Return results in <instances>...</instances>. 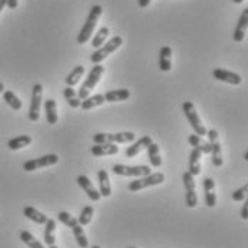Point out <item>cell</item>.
Returning <instances> with one entry per match:
<instances>
[{
  "mask_svg": "<svg viewBox=\"0 0 248 248\" xmlns=\"http://www.w3.org/2000/svg\"><path fill=\"white\" fill-rule=\"evenodd\" d=\"M101 13H103V7H101V6H99V4L92 6L90 13H89V16H87V20L84 22V26L81 27V30H80V33H78V36H77V43H78V45H86V43L90 40L92 34L94 33L96 26L99 23V19L100 16H101Z\"/></svg>",
  "mask_w": 248,
  "mask_h": 248,
  "instance_id": "cell-1",
  "label": "cell"
},
{
  "mask_svg": "<svg viewBox=\"0 0 248 248\" xmlns=\"http://www.w3.org/2000/svg\"><path fill=\"white\" fill-rule=\"evenodd\" d=\"M104 72H106V67H104V66H101V64H94V67L89 72V75L86 77L84 83L80 86V90H78V93H77V97L80 100L87 99V97L90 96V92L99 84L100 78H101V76L104 75Z\"/></svg>",
  "mask_w": 248,
  "mask_h": 248,
  "instance_id": "cell-2",
  "label": "cell"
},
{
  "mask_svg": "<svg viewBox=\"0 0 248 248\" xmlns=\"http://www.w3.org/2000/svg\"><path fill=\"white\" fill-rule=\"evenodd\" d=\"M94 144H124V143H131L136 140V134L133 131H122L116 134H108V133H97L93 136Z\"/></svg>",
  "mask_w": 248,
  "mask_h": 248,
  "instance_id": "cell-3",
  "label": "cell"
},
{
  "mask_svg": "<svg viewBox=\"0 0 248 248\" xmlns=\"http://www.w3.org/2000/svg\"><path fill=\"white\" fill-rule=\"evenodd\" d=\"M123 45V37L122 36H114L113 39H110L107 42V45H104L103 47H99L96 51L92 53L90 60L93 64H100L107 56H110L111 53H114L116 50L120 49V46Z\"/></svg>",
  "mask_w": 248,
  "mask_h": 248,
  "instance_id": "cell-4",
  "label": "cell"
},
{
  "mask_svg": "<svg viewBox=\"0 0 248 248\" xmlns=\"http://www.w3.org/2000/svg\"><path fill=\"white\" fill-rule=\"evenodd\" d=\"M183 113L186 114L188 123L191 124L193 130L196 131L197 136H205L207 134V128L204 127V124L201 123V119L199 117V113L196 110V106L191 101H184L183 103Z\"/></svg>",
  "mask_w": 248,
  "mask_h": 248,
  "instance_id": "cell-5",
  "label": "cell"
},
{
  "mask_svg": "<svg viewBox=\"0 0 248 248\" xmlns=\"http://www.w3.org/2000/svg\"><path fill=\"white\" fill-rule=\"evenodd\" d=\"M164 174L163 173H153L149 175H144L141 178H137L134 181H131L128 184V190L131 193H137L143 188H147V187H153V186H160L164 183Z\"/></svg>",
  "mask_w": 248,
  "mask_h": 248,
  "instance_id": "cell-6",
  "label": "cell"
},
{
  "mask_svg": "<svg viewBox=\"0 0 248 248\" xmlns=\"http://www.w3.org/2000/svg\"><path fill=\"white\" fill-rule=\"evenodd\" d=\"M42 99H43V86L40 83L33 86L31 90V101L29 108V120L37 122L40 119V107H42Z\"/></svg>",
  "mask_w": 248,
  "mask_h": 248,
  "instance_id": "cell-7",
  "label": "cell"
},
{
  "mask_svg": "<svg viewBox=\"0 0 248 248\" xmlns=\"http://www.w3.org/2000/svg\"><path fill=\"white\" fill-rule=\"evenodd\" d=\"M208 137V143L211 146V160H213V164L216 167H221L223 166V154H221V144L218 141V131L216 128H211V130H207V134Z\"/></svg>",
  "mask_w": 248,
  "mask_h": 248,
  "instance_id": "cell-8",
  "label": "cell"
},
{
  "mask_svg": "<svg viewBox=\"0 0 248 248\" xmlns=\"http://www.w3.org/2000/svg\"><path fill=\"white\" fill-rule=\"evenodd\" d=\"M113 173L124 177H144L151 174L149 166H124V164H114Z\"/></svg>",
  "mask_w": 248,
  "mask_h": 248,
  "instance_id": "cell-9",
  "label": "cell"
},
{
  "mask_svg": "<svg viewBox=\"0 0 248 248\" xmlns=\"http://www.w3.org/2000/svg\"><path fill=\"white\" fill-rule=\"evenodd\" d=\"M57 163H59V155L57 154H46L43 157L26 161L25 164H23V170L25 171H34V170H39V169L54 166Z\"/></svg>",
  "mask_w": 248,
  "mask_h": 248,
  "instance_id": "cell-10",
  "label": "cell"
},
{
  "mask_svg": "<svg viewBox=\"0 0 248 248\" xmlns=\"http://www.w3.org/2000/svg\"><path fill=\"white\" fill-rule=\"evenodd\" d=\"M183 183H184V187H186V202H187V207H190V208L197 207L199 199H197V193H196L194 177L188 171H186V173L183 174Z\"/></svg>",
  "mask_w": 248,
  "mask_h": 248,
  "instance_id": "cell-11",
  "label": "cell"
},
{
  "mask_svg": "<svg viewBox=\"0 0 248 248\" xmlns=\"http://www.w3.org/2000/svg\"><path fill=\"white\" fill-rule=\"evenodd\" d=\"M213 76H214V78H217L220 81H224V83H228V84H232V86H238L243 81L241 76L238 75V73L225 70V69H221V67L216 69L213 72Z\"/></svg>",
  "mask_w": 248,
  "mask_h": 248,
  "instance_id": "cell-12",
  "label": "cell"
},
{
  "mask_svg": "<svg viewBox=\"0 0 248 248\" xmlns=\"http://www.w3.org/2000/svg\"><path fill=\"white\" fill-rule=\"evenodd\" d=\"M202 187H204V197H205V204L213 208L217 204V196H216V183L213 178L205 177L202 181Z\"/></svg>",
  "mask_w": 248,
  "mask_h": 248,
  "instance_id": "cell-13",
  "label": "cell"
},
{
  "mask_svg": "<svg viewBox=\"0 0 248 248\" xmlns=\"http://www.w3.org/2000/svg\"><path fill=\"white\" fill-rule=\"evenodd\" d=\"M77 183L83 188V191L89 196V199L92 200V201H99L101 196H100V193L96 190V187L93 186V183L90 181V178L87 175H84V174L78 175L77 177Z\"/></svg>",
  "mask_w": 248,
  "mask_h": 248,
  "instance_id": "cell-14",
  "label": "cell"
},
{
  "mask_svg": "<svg viewBox=\"0 0 248 248\" xmlns=\"http://www.w3.org/2000/svg\"><path fill=\"white\" fill-rule=\"evenodd\" d=\"M248 26V7H246L238 19V23L234 29V33H232V39L234 42H243L244 37H246V31H247Z\"/></svg>",
  "mask_w": 248,
  "mask_h": 248,
  "instance_id": "cell-15",
  "label": "cell"
},
{
  "mask_svg": "<svg viewBox=\"0 0 248 248\" xmlns=\"http://www.w3.org/2000/svg\"><path fill=\"white\" fill-rule=\"evenodd\" d=\"M151 143H153V140H151L150 136H143V137H141L140 140H137L134 144H131L130 147H127V150H125V157H128V158L136 157L141 150L147 149Z\"/></svg>",
  "mask_w": 248,
  "mask_h": 248,
  "instance_id": "cell-16",
  "label": "cell"
},
{
  "mask_svg": "<svg viewBox=\"0 0 248 248\" xmlns=\"http://www.w3.org/2000/svg\"><path fill=\"white\" fill-rule=\"evenodd\" d=\"M188 173L193 177L199 175L201 173V151L197 149H193L190 153V158H188Z\"/></svg>",
  "mask_w": 248,
  "mask_h": 248,
  "instance_id": "cell-17",
  "label": "cell"
},
{
  "mask_svg": "<svg viewBox=\"0 0 248 248\" xmlns=\"http://www.w3.org/2000/svg\"><path fill=\"white\" fill-rule=\"evenodd\" d=\"M120 147H117V144H94L92 147V154L96 157H104V155H114L119 153Z\"/></svg>",
  "mask_w": 248,
  "mask_h": 248,
  "instance_id": "cell-18",
  "label": "cell"
},
{
  "mask_svg": "<svg viewBox=\"0 0 248 248\" xmlns=\"http://www.w3.org/2000/svg\"><path fill=\"white\" fill-rule=\"evenodd\" d=\"M171 54L173 50L170 46H163L160 49V70L161 72H170L171 70Z\"/></svg>",
  "mask_w": 248,
  "mask_h": 248,
  "instance_id": "cell-19",
  "label": "cell"
},
{
  "mask_svg": "<svg viewBox=\"0 0 248 248\" xmlns=\"http://www.w3.org/2000/svg\"><path fill=\"white\" fill-rule=\"evenodd\" d=\"M97 178H99L100 196L101 197H110L111 196V184H110V178H108L107 171L106 170H99Z\"/></svg>",
  "mask_w": 248,
  "mask_h": 248,
  "instance_id": "cell-20",
  "label": "cell"
},
{
  "mask_svg": "<svg viewBox=\"0 0 248 248\" xmlns=\"http://www.w3.org/2000/svg\"><path fill=\"white\" fill-rule=\"evenodd\" d=\"M23 216L36 224H46L47 221V216H45L43 213H40L39 210H36L34 207H30V205L23 208Z\"/></svg>",
  "mask_w": 248,
  "mask_h": 248,
  "instance_id": "cell-21",
  "label": "cell"
},
{
  "mask_svg": "<svg viewBox=\"0 0 248 248\" xmlns=\"http://www.w3.org/2000/svg\"><path fill=\"white\" fill-rule=\"evenodd\" d=\"M188 144L194 149L201 151V154H210L211 153V146L208 141H204L197 134H191L188 136Z\"/></svg>",
  "mask_w": 248,
  "mask_h": 248,
  "instance_id": "cell-22",
  "label": "cell"
},
{
  "mask_svg": "<svg viewBox=\"0 0 248 248\" xmlns=\"http://www.w3.org/2000/svg\"><path fill=\"white\" fill-rule=\"evenodd\" d=\"M45 110H46V120L49 124H56L59 120L57 116V103L54 99H49L45 101Z\"/></svg>",
  "mask_w": 248,
  "mask_h": 248,
  "instance_id": "cell-23",
  "label": "cell"
},
{
  "mask_svg": "<svg viewBox=\"0 0 248 248\" xmlns=\"http://www.w3.org/2000/svg\"><path fill=\"white\" fill-rule=\"evenodd\" d=\"M130 99V90L127 89H119V90H110L104 94V100L108 103H116V101H124Z\"/></svg>",
  "mask_w": 248,
  "mask_h": 248,
  "instance_id": "cell-24",
  "label": "cell"
},
{
  "mask_svg": "<svg viewBox=\"0 0 248 248\" xmlns=\"http://www.w3.org/2000/svg\"><path fill=\"white\" fill-rule=\"evenodd\" d=\"M147 153H149L150 164L153 167H161L163 160H161V155H160V147H158V144L151 143L149 147H147Z\"/></svg>",
  "mask_w": 248,
  "mask_h": 248,
  "instance_id": "cell-25",
  "label": "cell"
},
{
  "mask_svg": "<svg viewBox=\"0 0 248 248\" xmlns=\"http://www.w3.org/2000/svg\"><path fill=\"white\" fill-rule=\"evenodd\" d=\"M104 96L103 94H94V96H89L87 99L81 100V104L80 107L83 110H92L94 107H99L101 104H104Z\"/></svg>",
  "mask_w": 248,
  "mask_h": 248,
  "instance_id": "cell-26",
  "label": "cell"
},
{
  "mask_svg": "<svg viewBox=\"0 0 248 248\" xmlns=\"http://www.w3.org/2000/svg\"><path fill=\"white\" fill-rule=\"evenodd\" d=\"M30 143H31V137L23 134V136H17V137L9 140L7 141V147L15 151V150H20L23 149V147H27Z\"/></svg>",
  "mask_w": 248,
  "mask_h": 248,
  "instance_id": "cell-27",
  "label": "cell"
},
{
  "mask_svg": "<svg viewBox=\"0 0 248 248\" xmlns=\"http://www.w3.org/2000/svg\"><path fill=\"white\" fill-rule=\"evenodd\" d=\"M3 100L7 103V106L9 107H12L13 110H20L22 107H23V103H22V100L19 99L13 92H10V90H6V92H3Z\"/></svg>",
  "mask_w": 248,
  "mask_h": 248,
  "instance_id": "cell-28",
  "label": "cell"
},
{
  "mask_svg": "<svg viewBox=\"0 0 248 248\" xmlns=\"http://www.w3.org/2000/svg\"><path fill=\"white\" fill-rule=\"evenodd\" d=\"M54 232H56V221L51 220V218H47V221H46V230H45V243L47 246H53L56 243Z\"/></svg>",
  "mask_w": 248,
  "mask_h": 248,
  "instance_id": "cell-29",
  "label": "cell"
},
{
  "mask_svg": "<svg viewBox=\"0 0 248 248\" xmlns=\"http://www.w3.org/2000/svg\"><path fill=\"white\" fill-rule=\"evenodd\" d=\"M72 230H73V234H75V238H76V241H77V244H78V247L80 248L89 247V240H87V237H86V234H84L83 227L77 223Z\"/></svg>",
  "mask_w": 248,
  "mask_h": 248,
  "instance_id": "cell-30",
  "label": "cell"
},
{
  "mask_svg": "<svg viewBox=\"0 0 248 248\" xmlns=\"http://www.w3.org/2000/svg\"><path fill=\"white\" fill-rule=\"evenodd\" d=\"M84 75V67L83 66H76L75 69L72 70V73L66 77V84L69 87H75L76 84L80 81V78Z\"/></svg>",
  "mask_w": 248,
  "mask_h": 248,
  "instance_id": "cell-31",
  "label": "cell"
},
{
  "mask_svg": "<svg viewBox=\"0 0 248 248\" xmlns=\"http://www.w3.org/2000/svg\"><path fill=\"white\" fill-rule=\"evenodd\" d=\"M108 33H110L108 27H101L99 31L96 33V36L93 37V40H92V46H93L94 49H99V47H101V45H104V42L107 40Z\"/></svg>",
  "mask_w": 248,
  "mask_h": 248,
  "instance_id": "cell-32",
  "label": "cell"
},
{
  "mask_svg": "<svg viewBox=\"0 0 248 248\" xmlns=\"http://www.w3.org/2000/svg\"><path fill=\"white\" fill-rule=\"evenodd\" d=\"M93 214H94V208L92 205H86L81 213H80V217L77 218L78 224L83 227V225H87V224L92 223V218H93Z\"/></svg>",
  "mask_w": 248,
  "mask_h": 248,
  "instance_id": "cell-33",
  "label": "cell"
},
{
  "mask_svg": "<svg viewBox=\"0 0 248 248\" xmlns=\"http://www.w3.org/2000/svg\"><path fill=\"white\" fill-rule=\"evenodd\" d=\"M20 240H22L29 248H45L42 243H39V241H37L29 231H26V230L20 232Z\"/></svg>",
  "mask_w": 248,
  "mask_h": 248,
  "instance_id": "cell-34",
  "label": "cell"
},
{
  "mask_svg": "<svg viewBox=\"0 0 248 248\" xmlns=\"http://www.w3.org/2000/svg\"><path fill=\"white\" fill-rule=\"evenodd\" d=\"M57 218H59V221L60 223H63L64 225H67L69 228H73L76 224L78 223L77 221V218H75L72 214H69L67 211H60L59 214H57Z\"/></svg>",
  "mask_w": 248,
  "mask_h": 248,
  "instance_id": "cell-35",
  "label": "cell"
},
{
  "mask_svg": "<svg viewBox=\"0 0 248 248\" xmlns=\"http://www.w3.org/2000/svg\"><path fill=\"white\" fill-rule=\"evenodd\" d=\"M247 191H248V184H244L243 187H240L238 190H235L234 193H232V200L234 201H244V200L247 199Z\"/></svg>",
  "mask_w": 248,
  "mask_h": 248,
  "instance_id": "cell-36",
  "label": "cell"
},
{
  "mask_svg": "<svg viewBox=\"0 0 248 248\" xmlns=\"http://www.w3.org/2000/svg\"><path fill=\"white\" fill-rule=\"evenodd\" d=\"M63 96L66 97V100H70V99H75L77 97V94H76L75 89L73 87H66V89H63Z\"/></svg>",
  "mask_w": 248,
  "mask_h": 248,
  "instance_id": "cell-37",
  "label": "cell"
},
{
  "mask_svg": "<svg viewBox=\"0 0 248 248\" xmlns=\"http://www.w3.org/2000/svg\"><path fill=\"white\" fill-rule=\"evenodd\" d=\"M241 218H243V220H247L248 218V201H247V199L244 200V205H243V208H241Z\"/></svg>",
  "mask_w": 248,
  "mask_h": 248,
  "instance_id": "cell-38",
  "label": "cell"
},
{
  "mask_svg": "<svg viewBox=\"0 0 248 248\" xmlns=\"http://www.w3.org/2000/svg\"><path fill=\"white\" fill-rule=\"evenodd\" d=\"M17 4H19V0H7V3H6V6L12 10H15L17 7Z\"/></svg>",
  "mask_w": 248,
  "mask_h": 248,
  "instance_id": "cell-39",
  "label": "cell"
},
{
  "mask_svg": "<svg viewBox=\"0 0 248 248\" xmlns=\"http://www.w3.org/2000/svg\"><path fill=\"white\" fill-rule=\"evenodd\" d=\"M151 1H153V0H139L137 3H139V6H140V7H147Z\"/></svg>",
  "mask_w": 248,
  "mask_h": 248,
  "instance_id": "cell-40",
  "label": "cell"
},
{
  "mask_svg": "<svg viewBox=\"0 0 248 248\" xmlns=\"http://www.w3.org/2000/svg\"><path fill=\"white\" fill-rule=\"evenodd\" d=\"M6 3H7V0H0V12H1L3 9H4Z\"/></svg>",
  "mask_w": 248,
  "mask_h": 248,
  "instance_id": "cell-41",
  "label": "cell"
},
{
  "mask_svg": "<svg viewBox=\"0 0 248 248\" xmlns=\"http://www.w3.org/2000/svg\"><path fill=\"white\" fill-rule=\"evenodd\" d=\"M3 92H4V84H3V83H0V94H1Z\"/></svg>",
  "mask_w": 248,
  "mask_h": 248,
  "instance_id": "cell-42",
  "label": "cell"
},
{
  "mask_svg": "<svg viewBox=\"0 0 248 248\" xmlns=\"http://www.w3.org/2000/svg\"><path fill=\"white\" fill-rule=\"evenodd\" d=\"M244 160H246V161L248 160V151H244Z\"/></svg>",
  "mask_w": 248,
  "mask_h": 248,
  "instance_id": "cell-43",
  "label": "cell"
},
{
  "mask_svg": "<svg viewBox=\"0 0 248 248\" xmlns=\"http://www.w3.org/2000/svg\"><path fill=\"white\" fill-rule=\"evenodd\" d=\"M232 1H234V3H237V4H238V3H243V1H244V0H232Z\"/></svg>",
  "mask_w": 248,
  "mask_h": 248,
  "instance_id": "cell-44",
  "label": "cell"
},
{
  "mask_svg": "<svg viewBox=\"0 0 248 248\" xmlns=\"http://www.w3.org/2000/svg\"><path fill=\"white\" fill-rule=\"evenodd\" d=\"M49 248H59V247H56V244H53V246H49Z\"/></svg>",
  "mask_w": 248,
  "mask_h": 248,
  "instance_id": "cell-45",
  "label": "cell"
},
{
  "mask_svg": "<svg viewBox=\"0 0 248 248\" xmlns=\"http://www.w3.org/2000/svg\"><path fill=\"white\" fill-rule=\"evenodd\" d=\"M92 248H101L100 246H94V247H92Z\"/></svg>",
  "mask_w": 248,
  "mask_h": 248,
  "instance_id": "cell-46",
  "label": "cell"
},
{
  "mask_svg": "<svg viewBox=\"0 0 248 248\" xmlns=\"http://www.w3.org/2000/svg\"><path fill=\"white\" fill-rule=\"evenodd\" d=\"M128 248H136V247H128Z\"/></svg>",
  "mask_w": 248,
  "mask_h": 248,
  "instance_id": "cell-47",
  "label": "cell"
}]
</instances>
